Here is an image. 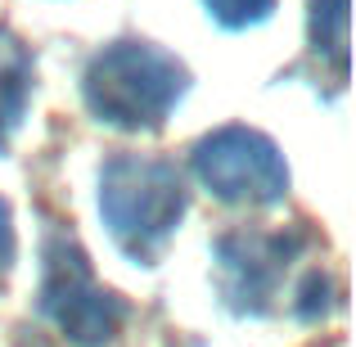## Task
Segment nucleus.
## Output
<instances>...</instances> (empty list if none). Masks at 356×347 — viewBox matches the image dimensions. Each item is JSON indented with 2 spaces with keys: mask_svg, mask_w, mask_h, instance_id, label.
Segmentation results:
<instances>
[{
  "mask_svg": "<svg viewBox=\"0 0 356 347\" xmlns=\"http://www.w3.org/2000/svg\"><path fill=\"white\" fill-rule=\"evenodd\" d=\"M190 90V72L154 41H113L81 72L86 108L118 131H158Z\"/></svg>",
  "mask_w": 356,
  "mask_h": 347,
  "instance_id": "obj_1",
  "label": "nucleus"
},
{
  "mask_svg": "<svg viewBox=\"0 0 356 347\" xmlns=\"http://www.w3.org/2000/svg\"><path fill=\"white\" fill-rule=\"evenodd\" d=\"M185 176L154 154H118L99 172V217L118 248L136 261H158L185 217Z\"/></svg>",
  "mask_w": 356,
  "mask_h": 347,
  "instance_id": "obj_2",
  "label": "nucleus"
},
{
  "mask_svg": "<svg viewBox=\"0 0 356 347\" xmlns=\"http://www.w3.org/2000/svg\"><path fill=\"white\" fill-rule=\"evenodd\" d=\"M45 271H41V312L54 321V330L77 347H104L122 330V302L95 280L81 243L68 230L45 234Z\"/></svg>",
  "mask_w": 356,
  "mask_h": 347,
  "instance_id": "obj_3",
  "label": "nucleus"
},
{
  "mask_svg": "<svg viewBox=\"0 0 356 347\" xmlns=\"http://www.w3.org/2000/svg\"><path fill=\"white\" fill-rule=\"evenodd\" d=\"M194 176L221 203L270 208L289 194V163L270 136L252 127H221L194 145Z\"/></svg>",
  "mask_w": 356,
  "mask_h": 347,
  "instance_id": "obj_4",
  "label": "nucleus"
},
{
  "mask_svg": "<svg viewBox=\"0 0 356 347\" xmlns=\"http://www.w3.org/2000/svg\"><path fill=\"white\" fill-rule=\"evenodd\" d=\"M302 252V234L270 230H230L217 243V284L235 312H270Z\"/></svg>",
  "mask_w": 356,
  "mask_h": 347,
  "instance_id": "obj_5",
  "label": "nucleus"
},
{
  "mask_svg": "<svg viewBox=\"0 0 356 347\" xmlns=\"http://www.w3.org/2000/svg\"><path fill=\"white\" fill-rule=\"evenodd\" d=\"M32 77H36V63L27 54V45L14 32H0V149H5V140L18 131V122L27 113Z\"/></svg>",
  "mask_w": 356,
  "mask_h": 347,
  "instance_id": "obj_6",
  "label": "nucleus"
},
{
  "mask_svg": "<svg viewBox=\"0 0 356 347\" xmlns=\"http://www.w3.org/2000/svg\"><path fill=\"white\" fill-rule=\"evenodd\" d=\"M348 0H312V50L321 54V63H330L334 77H348Z\"/></svg>",
  "mask_w": 356,
  "mask_h": 347,
  "instance_id": "obj_7",
  "label": "nucleus"
},
{
  "mask_svg": "<svg viewBox=\"0 0 356 347\" xmlns=\"http://www.w3.org/2000/svg\"><path fill=\"white\" fill-rule=\"evenodd\" d=\"M203 5H208V14L217 18L221 27L239 32V27L266 23V18H270V9H275V0H203Z\"/></svg>",
  "mask_w": 356,
  "mask_h": 347,
  "instance_id": "obj_8",
  "label": "nucleus"
},
{
  "mask_svg": "<svg viewBox=\"0 0 356 347\" xmlns=\"http://www.w3.org/2000/svg\"><path fill=\"white\" fill-rule=\"evenodd\" d=\"M14 217H9V203L0 199V284H5L9 266H14Z\"/></svg>",
  "mask_w": 356,
  "mask_h": 347,
  "instance_id": "obj_9",
  "label": "nucleus"
}]
</instances>
